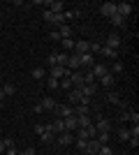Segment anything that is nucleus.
I'll list each match as a JSON object with an SVG mask.
<instances>
[{
  "label": "nucleus",
  "instance_id": "38",
  "mask_svg": "<svg viewBox=\"0 0 139 155\" xmlns=\"http://www.w3.org/2000/svg\"><path fill=\"white\" fill-rule=\"evenodd\" d=\"M100 49H102V44H100V42H91V49H88V53H93V56H95V53H100Z\"/></svg>",
  "mask_w": 139,
  "mask_h": 155
},
{
  "label": "nucleus",
  "instance_id": "48",
  "mask_svg": "<svg viewBox=\"0 0 139 155\" xmlns=\"http://www.w3.org/2000/svg\"><path fill=\"white\" fill-rule=\"evenodd\" d=\"M16 155H35V148H26V150H21V153H16Z\"/></svg>",
  "mask_w": 139,
  "mask_h": 155
},
{
  "label": "nucleus",
  "instance_id": "34",
  "mask_svg": "<svg viewBox=\"0 0 139 155\" xmlns=\"http://www.w3.org/2000/svg\"><path fill=\"white\" fill-rule=\"evenodd\" d=\"M46 88H49V91H58V79L46 77Z\"/></svg>",
  "mask_w": 139,
  "mask_h": 155
},
{
  "label": "nucleus",
  "instance_id": "42",
  "mask_svg": "<svg viewBox=\"0 0 139 155\" xmlns=\"http://www.w3.org/2000/svg\"><path fill=\"white\" fill-rule=\"evenodd\" d=\"M49 39H51V42H60V35H58V30H51V32H49Z\"/></svg>",
  "mask_w": 139,
  "mask_h": 155
},
{
  "label": "nucleus",
  "instance_id": "1",
  "mask_svg": "<svg viewBox=\"0 0 139 155\" xmlns=\"http://www.w3.org/2000/svg\"><path fill=\"white\" fill-rule=\"evenodd\" d=\"M74 111H72V107L70 104H56V109H53V116L56 118H67V116H72Z\"/></svg>",
  "mask_w": 139,
  "mask_h": 155
},
{
  "label": "nucleus",
  "instance_id": "9",
  "mask_svg": "<svg viewBox=\"0 0 139 155\" xmlns=\"http://www.w3.org/2000/svg\"><path fill=\"white\" fill-rule=\"evenodd\" d=\"M132 9H134V7L130 5V2H118V5H116V12H118L123 19H127V16L132 14Z\"/></svg>",
  "mask_w": 139,
  "mask_h": 155
},
{
  "label": "nucleus",
  "instance_id": "18",
  "mask_svg": "<svg viewBox=\"0 0 139 155\" xmlns=\"http://www.w3.org/2000/svg\"><path fill=\"white\" fill-rule=\"evenodd\" d=\"M67 70L72 72V70H79L81 65H79V56H74V53H70V56H67V65H65Z\"/></svg>",
  "mask_w": 139,
  "mask_h": 155
},
{
  "label": "nucleus",
  "instance_id": "24",
  "mask_svg": "<svg viewBox=\"0 0 139 155\" xmlns=\"http://www.w3.org/2000/svg\"><path fill=\"white\" fill-rule=\"evenodd\" d=\"M58 35H60V39H67V37H72V26H67V23L58 26Z\"/></svg>",
  "mask_w": 139,
  "mask_h": 155
},
{
  "label": "nucleus",
  "instance_id": "4",
  "mask_svg": "<svg viewBox=\"0 0 139 155\" xmlns=\"http://www.w3.org/2000/svg\"><path fill=\"white\" fill-rule=\"evenodd\" d=\"M88 49H91V42L88 39H79V42H74V56H81V53H88Z\"/></svg>",
  "mask_w": 139,
  "mask_h": 155
},
{
  "label": "nucleus",
  "instance_id": "25",
  "mask_svg": "<svg viewBox=\"0 0 139 155\" xmlns=\"http://www.w3.org/2000/svg\"><path fill=\"white\" fill-rule=\"evenodd\" d=\"M0 91L5 93V97H12L14 93H16V86L9 84V81H2V88H0Z\"/></svg>",
  "mask_w": 139,
  "mask_h": 155
},
{
  "label": "nucleus",
  "instance_id": "49",
  "mask_svg": "<svg viewBox=\"0 0 139 155\" xmlns=\"http://www.w3.org/2000/svg\"><path fill=\"white\" fill-rule=\"evenodd\" d=\"M33 111H35V114H44V109H42V104H40V102L33 107Z\"/></svg>",
  "mask_w": 139,
  "mask_h": 155
},
{
  "label": "nucleus",
  "instance_id": "13",
  "mask_svg": "<svg viewBox=\"0 0 139 155\" xmlns=\"http://www.w3.org/2000/svg\"><path fill=\"white\" fill-rule=\"evenodd\" d=\"M81 102V93L77 91V88H72V91H67V104L70 107H74V104Z\"/></svg>",
  "mask_w": 139,
  "mask_h": 155
},
{
  "label": "nucleus",
  "instance_id": "52",
  "mask_svg": "<svg viewBox=\"0 0 139 155\" xmlns=\"http://www.w3.org/2000/svg\"><path fill=\"white\" fill-rule=\"evenodd\" d=\"M0 86H2V77H0Z\"/></svg>",
  "mask_w": 139,
  "mask_h": 155
},
{
  "label": "nucleus",
  "instance_id": "16",
  "mask_svg": "<svg viewBox=\"0 0 139 155\" xmlns=\"http://www.w3.org/2000/svg\"><path fill=\"white\" fill-rule=\"evenodd\" d=\"M72 111H74V116H91V107L88 104H74Z\"/></svg>",
  "mask_w": 139,
  "mask_h": 155
},
{
  "label": "nucleus",
  "instance_id": "3",
  "mask_svg": "<svg viewBox=\"0 0 139 155\" xmlns=\"http://www.w3.org/2000/svg\"><path fill=\"white\" fill-rule=\"evenodd\" d=\"M70 74H72V72L67 70V67H60V65H53L51 67V74H49V77H53V79H63V77H70Z\"/></svg>",
  "mask_w": 139,
  "mask_h": 155
},
{
  "label": "nucleus",
  "instance_id": "19",
  "mask_svg": "<svg viewBox=\"0 0 139 155\" xmlns=\"http://www.w3.org/2000/svg\"><path fill=\"white\" fill-rule=\"evenodd\" d=\"M98 150H100V143L95 141V139H88L86 150H84V153H86V155H98Z\"/></svg>",
  "mask_w": 139,
  "mask_h": 155
},
{
  "label": "nucleus",
  "instance_id": "11",
  "mask_svg": "<svg viewBox=\"0 0 139 155\" xmlns=\"http://www.w3.org/2000/svg\"><path fill=\"white\" fill-rule=\"evenodd\" d=\"M102 46H109V49H114V51H118V46H121V37L116 35V32H111L109 37H107V42Z\"/></svg>",
  "mask_w": 139,
  "mask_h": 155
},
{
  "label": "nucleus",
  "instance_id": "28",
  "mask_svg": "<svg viewBox=\"0 0 139 155\" xmlns=\"http://www.w3.org/2000/svg\"><path fill=\"white\" fill-rule=\"evenodd\" d=\"M88 125H93L91 116H77V127H88Z\"/></svg>",
  "mask_w": 139,
  "mask_h": 155
},
{
  "label": "nucleus",
  "instance_id": "27",
  "mask_svg": "<svg viewBox=\"0 0 139 155\" xmlns=\"http://www.w3.org/2000/svg\"><path fill=\"white\" fill-rule=\"evenodd\" d=\"M116 53L118 51H114V49H109V46H102V49H100V56H104V58H109V60L116 58Z\"/></svg>",
  "mask_w": 139,
  "mask_h": 155
},
{
  "label": "nucleus",
  "instance_id": "33",
  "mask_svg": "<svg viewBox=\"0 0 139 155\" xmlns=\"http://www.w3.org/2000/svg\"><path fill=\"white\" fill-rule=\"evenodd\" d=\"M123 70H125V67H123V63H114L111 70H109V74H114V77H116V74H123Z\"/></svg>",
  "mask_w": 139,
  "mask_h": 155
},
{
  "label": "nucleus",
  "instance_id": "12",
  "mask_svg": "<svg viewBox=\"0 0 139 155\" xmlns=\"http://www.w3.org/2000/svg\"><path fill=\"white\" fill-rule=\"evenodd\" d=\"M91 72H93V77H95V79H102V77H104V74H107L109 70H107V65H102V63H95V65L91 67Z\"/></svg>",
  "mask_w": 139,
  "mask_h": 155
},
{
  "label": "nucleus",
  "instance_id": "22",
  "mask_svg": "<svg viewBox=\"0 0 139 155\" xmlns=\"http://www.w3.org/2000/svg\"><path fill=\"white\" fill-rule=\"evenodd\" d=\"M95 141H98L100 146H107V143L111 141V132H98V137H95Z\"/></svg>",
  "mask_w": 139,
  "mask_h": 155
},
{
  "label": "nucleus",
  "instance_id": "47",
  "mask_svg": "<svg viewBox=\"0 0 139 155\" xmlns=\"http://www.w3.org/2000/svg\"><path fill=\"white\" fill-rule=\"evenodd\" d=\"M5 153H7V155H16L19 150H16V146H9V148H5Z\"/></svg>",
  "mask_w": 139,
  "mask_h": 155
},
{
  "label": "nucleus",
  "instance_id": "20",
  "mask_svg": "<svg viewBox=\"0 0 139 155\" xmlns=\"http://www.w3.org/2000/svg\"><path fill=\"white\" fill-rule=\"evenodd\" d=\"M107 102L111 104V107H123V100H121V95H118V93H114V91L107 95Z\"/></svg>",
  "mask_w": 139,
  "mask_h": 155
},
{
  "label": "nucleus",
  "instance_id": "39",
  "mask_svg": "<svg viewBox=\"0 0 139 155\" xmlns=\"http://www.w3.org/2000/svg\"><path fill=\"white\" fill-rule=\"evenodd\" d=\"M98 155H114V150H111V146H109V143H107V146H100Z\"/></svg>",
  "mask_w": 139,
  "mask_h": 155
},
{
  "label": "nucleus",
  "instance_id": "44",
  "mask_svg": "<svg viewBox=\"0 0 139 155\" xmlns=\"http://www.w3.org/2000/svg\"><path fill=\"white\" fill-rule=\"evenodd\" d=\"M127 141H130V146H132V148H137V146H139V137H130Z\"/></svg>",
  "mask_w": 139,
  "mask_h": 155
},
{
  "label": "nucleus",
  "instance_id": "36",
  "mask_svg": "<svg viewBox=\"0 0 139 155\" xmlns=\"http://www.w3.org/2000/svg\"><path fill=\"white\" fill-rule=\"evenodd\" d=\"M56 65L65 67V65H67V53H56Z\"/></svg>",
  "mask_w": 139,
  "mask_h": 155
},
{
  "label": "nucleus",
  "instance_id": "2",
  "mask_svg": "<svg viewBox=\"0 0 139 155\" xmlns=\"http://www.w3.org/2000/svg\"><path fill=\"white\" fill-rule=\"evenodd\" d=\"M100 14L107 16V19H111L114 14H116V2H102L100 5Z\"/></svg>",
  "mask_w": 139,
  "mask_h": 155
},
{
  "label": "nucleus",
  "instance_id": "29",
  "mask_svg": "<svg viewBox=\"0 0 139 155\" xmlns=\"http://www.w3.org/2000/svg\"><path fill=\"white\" fill-rule=\"evenodd\" d=\"M116 139H118V141H127V139H130V130H127V127H121L118 132H116Z\"/></svg>",
  "mask_w": 139,
  "mask_h": 155
},
{
  "label": "nucleus",
  "instance_id": "37",
  "mask_svg": "<svg viewBox=\"0 0 139 155\" xmlns=\"http://www.w3.org/2000/svg\"><path fill=\"white\" fill-rule=\"evenodd\" d=\"M74 143H77V148H79L81 150V153H84V150H86V139H79V137H74Z\"/></svg>",
  "mask_w": 139,
  "mask_h": 155
},
{
  "label": "nucleus",
  "instance_id": "17",
  "mask_svg": "<svg viewBox=\"0 0 139 155\" xmlns=\"http://www.w3.org/2000/svg\"><path fill=\"white\" fill-rule=\"evenodd\" d=\"M63 120H65V130H67V132H77V130H79V127H77V116H74V114H72V116H67V118H63Z\"/></svg>",
  "mask_w": 139,
  "mask_h": 155
},
{
  "label": "nucleus",
  "instance_id": "26",
  "mask_svg": "<svg viewBox=\"0 0 139 155\" xmlns=\"http://www.w3.org/2000/svg\"><path fill=\"white\" fill-rule=\"evenodd\" d=\"M77 16H81V9H63V19L65 21H72V19H77Z\"/></svg>",
  "mask_w": 139,
  "mask_h": 155
},
{
  "label": "nucleus",
  "instance_id": "23",
  "mask_svg": "<svg viewBox=\"0 0 139 155\" xmlns=\"http://www.w3.org/2000/svg\"><path fill=\"white\" fill-rule=\"evenodd\" d=\"M98 81H100V84H102V86H104V88H111V86L116 84V77H114V74H109V72H107L104 77H102V79H98Z\"/></svg>",
  "mask_w": 139,
  "mask_h": 155
},
{
  "label": "nucleus",
  "instance_id": "46",
  "mask_svg": "<svg viewBox=\"0 0 139 155\" xmlns=\"http://www.w3.org/2000/svg\"><path fill=\"white\" fill-rule=\"evenodd\" d=\"M2 141H5V148H9V146H14V139H12V137H5Z\"/></svg>",
  "mask_w": 139,
  "mask_h": 155
},
{
  "label": "nucleus",
  "instance_id": "53",
  "mask_svg": "<svg viewBox=\"0 0 139 155\" xmlns=\"http://www.w3.org/2000/svg\"><path fill=\"white\" fill-rule=\"evenodd\" d=\"M118 155H121V153H118Z\"/></svg>",
  "mask_w": 139,
  "mask_h": 155
},
{
  "label": "nucleus",
  "instance_id": "6",
  "mask_svg": "<svg viewBox=\"0 0 139 155\" xmlns=\"http://www.w3.org/2000/svg\"><path fill=\"white\" fill-rule=\"evenodd\" d=\"M56 141H58V146H70V143H74V134L72 132H60L58 137H56Z\"/></svg>",
  "mask_w": 139,
  "mask_h": 155
},
{
  "label": "nucleus",
  "instance_id": "43",
  "mask_svg": "<svg viewBox=\"0 0 139 155\" xmlns=\"http://www.w3.org/2000/svg\"><path fill=\"white\" fill-rule=\"evenodd\" d=\"M46 65H49V67H53V65H56V53H49V58H46Z\"/></svg>",
  "mask_w": 139,
  "mask_h": 155
},
{
  "label": "nucleus",
  "instance_id": "15",
  "mask_svg": "<svg viewBox=\"0 0 139 155\" xmlns=\"http://www.w3.org/2000/svg\"><path fill=\"white\" fill-rule=\"evenodd\" d=\"M42 143H51L53 139H56V134H53V130H51V123H46V130H44V134H40Z\"/></svg>",
  "mask_w": 139,
  "mask_h": 155
},
{
  "label": "nucleus",
  "instance_id": "7",
  "mask_svg": "<svg viewBox=\"0 0 139 155\" xmlns=\"http://www.w3.org/2000/svg\"><path fill=\"white\" fill-rule=\"evenodd\" d=\"M79 65L86 67V70H91L93 65H95V56H93V53H81L79 56Z\"/></svg>",
  "mask_w": 139,
  "mask_h": 155
},
{
  "label": "nucleus",
  "instance_id": "32",
  "mask_svg": "<svg viewBox=\"0 0 139 155\" xmlns=\"http://www.w3.org/2000/svg\"><path fill=\"white\" fill-rule=\"evenodd\" d=\"M111 23H114L116 28H123V26H125V19H123V16H121V14L116 12V14L111 16Z\"/></svg>",
  "mask_w": 139,
  "mask_h": 155
},
{
  "label": "nucleus",
  "instance_id": "35",
  "mask_svg": "<svg viewBox=\"0 0 139 155\" xmlns=\"http://www.w3.org/2000/svg\"><path fill=\"white\" fill-rule=\"evenodd\" d=\"M60 44H63V49H67V51H74V39H72V37L60 39Z\"/></svg>",
  "mask_w": 139,
  "mask_h": 155
},
{
  "label": "nucleus",
  "instance_id": "41",
  "mask_svg": "<svg viewBox=\"0 0 139 155\" xmlns=\"http://www.w3.org/2000/svg\"><path fill=\"white\" fill-rule=\"evenodd\" d=\"M44 130H46L44 123H35V134H44Z\"/></svg>",
  "mask_w": 139,
  "mask_h": 155
},
{
  "label": "nucleus",
  "instance_id": "5",
  "mask_svg": "<svg viewBox=\"0 0 139 155\" xmlns=\"http://www.w3.org/2000/svg\"><path fill=\"white\" fill-rule=\"evenodd\" d=\"M93 125H95V130H98V132H111V120H109V118H104V116H100L98 123H93Z\"/></svg>",
  "mask_w": 139,
  "mask_h": 155
},
{
  "label": "nucleus",
  "instance_id": "50",
  "mask_svg": "<svg viewBox=\"0 0 139 155\" xmlns=\"http://www.w3.org/2000/svg\"><path fill=\"white\" fill-rule=\"evenodd\" d=\"M121 120H130V111H123V114H121Z\"/></svg>",
  "mask_w": 139,
  "mask_h": 155
},
{
  "label": "nucleus",
  "instance_id": "8",
  "mask_svg": "<svg viewBox=\"0 0 139 155\" xmlns=\"http://www.w3.org/2000/svg\"><path fill=\"white\" fill-rule=\"evenodd\" d=\"M95 91H98V84H86L84 88H79L81 97H86V100H93V95H95Z\"/></svg>",
  "mask_w": 139,
  "mask_h": 155
},
{
  "label": "nucleus",
  "instance_id": "40",
  "mask_svg": "<svg viewBox=\"0 0 139 155\" xmlns=\"http://www.w3.org/2000/svg\"><path fill=\"white\" fill-rule=\"evenodd\" d=\"M95 81H98V79L93 77V72H91V70H88V72H86V74H84V84H95Z\"/></svg>",
  "mask_w": 139,
  "mask_h": 155
},
{
  "label": "nucleus",
  "instance_id": "14",
  "mask_svg": "<svg viewBox=\"0 0 139 155\" xmlns=\"http://www.w3.org/2000/svg\"><path fill=\"white\" fill-rule=\"evenodd\" d=\"M51 130H53V134L58 137L60 132H65V120H63V118H53L51 120Z\"/></svg>",
  "mask_w": 139,
  "mask_h": 155
},
{
  "label": "nucleus",
  "instance_id": "51",
  "mask_svg": "<svg viewBox=\"0 0 139 155\" xmlns=\"http://www.w3.org/2000/svg\"><path fill=\"white\" fill-rule=\"evenodd\" d=\"M0 153H5V141L0 139Z\"/></svg>",
  "mask_w": 139,
  "mask_h": 155
},
{
  "label": "nucleus",
  "instance_id": "31",
  "mask_svg": "<svg viewBox=\"0 0 139 155\" xmlns=\"http://www.w3.org/2000/svg\"><path fill=\"white\" fill-rule=\"evenodd\" d=\"M58 88H63V91H72V81H70V77H63L58 81Z\"/></svg>",
  "mask_w": 139,
  "mask_h": 155
},
{
  "label": "nucleus",
  "instance_id": "21",
  "mask_svg": "<svg viewBox=\"0 0 139 155\" xmlns=\"http://www.w3.org/2000/svg\"><path fill=\"white\" fill-rule=\"evenodd\" d=\"M40 104H42V109H44V111H51V114H53V109H56V104H58V102H56L53 97H44Z\"/></svg>",
  "mask_w": 139,
  "mask_h": 155
},
{
  "label": "nucleus",
  "instance_id": "45",
  "mask_svg": "<svg viewBox=\"0 0 139 155\" xmlns=\"http://www.w3.org/2000/svg\"><path fill=\"white\" fill-rule=\"evenodd\" d=\"M130 137H139V125H132V127H130Z\"/></svg>",
  "mask_w": 139,
  "mask_h": 155
},
{
  "label": "nucleus",
  "instance_id": "30",
  "mask_svg": "<svg viewBox=\"0 0 139 155\" xmlns=\"http://www.w3.org/2000/svg\"><path fill=\"white\" fill-rule=\"evenodd\" d=\"M30 74H33V79H37V81H40V79H46V70L44 67H35Z\"/></svg>",
  "mask_w": 139,
  "mask_h": 155
},
{
  "label": "nucleus",
  "instance_id": "10",
  "mask_svg": "<svg viewBox=\"0 0 139 155\" xmlns=\"http://www.w3.org/2000/svg\"><path fill=\"white\" fill-rule=\"evenodd\" d=\"M70 81H72V88H77V91H79V88H84V74H81V72H72V74H70Z\"/></svg>",
  "mask_w": 139,
  "mask_h": 155
}]
</instances>
